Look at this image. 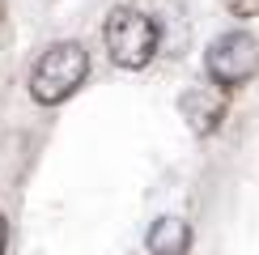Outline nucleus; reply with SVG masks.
Masks as SVG:
<instances>
[{
    "label": "nucleus",
    "mask_w": 259,
    "mask_h": 255,
    "mask_svg": "<svg viewBox=\"0 0 259 255\" xmlns=\"http://www.w3.org/2000/svg\"><path fill=\"white\" fill-rule=\"evenodd\" d=\"M85 77H90V51L81 42H56L38 56L34 72H30V94L42 106H56L64 98H72L85 85Z\"/></svg>",
    "instance_id": "1"
},
{
    "label": "nucleus",
    "mask_w": 259,
    "mask_h": 255,
    "mask_svg": "<svg viewBox=\"0 0 259 255\" xmlns=\"http://www.w3.org/2000/svg\"><path fill=\"white\" fill-rule=\"evenodd\" d=\"M102 38H106V51H111V60L119 68H145L157 56V26L145 13H136V9H115L106 17Z\"/></svg>",
    "instance_id": "2"
},
{
    "label": "nucleus",
    "mask_w": 259,
    "mask_h": 255,
    "mask_svg": "<svg viewBox=\"0 0 259 255\" xmlns=\"http://www.w3.org/2000/svg\"><path fill=\"white\" fill-rule=\"evenodd\" d=\"M208 77L212 85H246L259 72V42L246 30H230V34L208 42Z\"/></svg>",
    "instance_id": "3"
},
{
    "label": "nucleus",
    "mask_w": 259,
    "mask_h": 255,
    "mask_svg": "<svg viewBox=\"0 0 259 255\" xmlns=\"http://www.w3.org/2000/svg\"><path fill=\"white\" fill-rule=\"evenodd\" d=\"M179 111H183V119L191 123L196 136H212L225 119V98H221L217 85H196V90H187L179 98Z\"/></svg>",
    "instance_id": "4"
},
{
    "label": "nucleus",
    "mask_w": 259,
    "mask_h": 255,
    "mask_svg": "<svg viewBox=\"0 0 259 255\" xmlns=\"http://www.w3.org/2000/svg\"><path fill=\"white\" fill-rule=\"evenodd\" d=\"M145 247H149V255H187L191 251V226L183 217H161V221H153Z\"/></svg>",
    "instance_id": "5"
},
{
    "label": "nucleus",
    "mask_w": 259,
    "mask_h": 255,
    "mask_svg": "<svg viewBox=\"0 0 259 255\" xmlns=\"http://www.w3.org/2000/svg\"><path fill=\"white\" fill-rule=\"evenodd\" d=\"M225 9L234 17H259V0H225Z\"/></svg>",
    "instance_id": "6"
},
{
    "label": "nucleus",
    "mask_w": 259,
    "mask_h": 255,
    "mask_svg": "<svg viewBox=\"0 0 259 255\" xmlns=\"http://www.w3.org/2000/svg\"><path fill=\"white\" fill-rule=\"evenodd\" d=\"M5 242H9V230H5V221H0V255H5Z\"/></svg>",
    "instance_id": "7"
}]
</instances>
